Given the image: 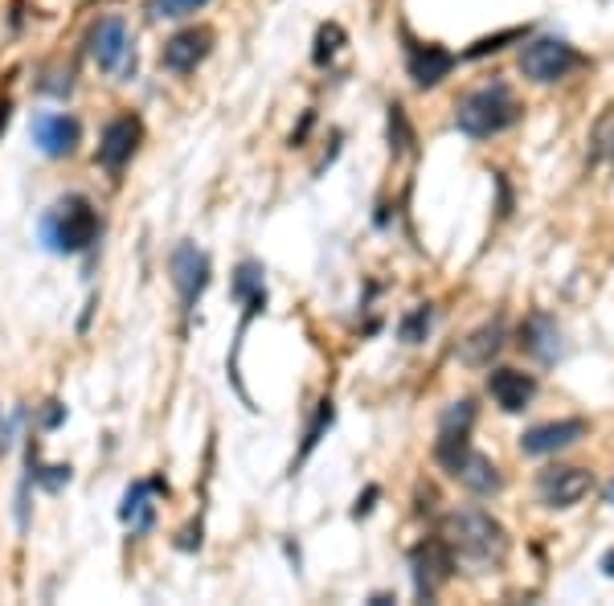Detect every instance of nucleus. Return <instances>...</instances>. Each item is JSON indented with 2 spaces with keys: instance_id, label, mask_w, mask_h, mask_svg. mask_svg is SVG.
<instances>
[{
  "instance_id": "16",
  "label": "nucleus",
  "mask_w": 614,
  "mask_h": 606,
  "mask_svg": "<svg viewBox=\"0 0 614 606\" xmlns=\"http://www.w3.org/2000/svg\"><path fill=\"white\" fill-rule=\"evenodd\" d=\"M152 496H168L164 475H156V480H136V484L123 492V500H119V521L131 525V533H136V537L156 525V504H152Z\"/></svg>"
},
{
  "instance_id": "35",
  "label": "nucleus",
  "mask_w": 614,
  "mask_h": 606,
  "mask_svg": "<svg viewBox=\"0 0 614 606\" xmlns=\"http://www.w3.org/2000/svg\"><path fill=\"white\" fill-rule=\"evenodd\" d=\"M598 570H602L606 578H614V545H610V549L602 553V561H598Z\"/></svg>"
},
{
  "instance_id": "36",
  "label": "nucleus",
  "mask_w": 614,
  "mask_h": 606,
  "mask_svg": "<svg viewBox=\"0 0 614 606\" xmlns=\"http://www.w3.org/2000/svg\"><path fill=\"white\" fill-rule=\"evenodd\" d=\"M369 602H373V606H389V602H398V598H393V594H385V590H377Z\"/></svg>"
},
{
  "instance_id": "34",
  "label": "nucleus",
  "mask_w": 614,
  "mask_h": 606,
  "mask_svg": "<svg viewBox=\"0 0 614 606\" xmlns=\"http://www.w3.org/2000/svg\"><path fill=\"white\" fill-rule=\"evenodd\" d=\"M9 119H13V99H0V136H5Z\"/></svg>"
},
{
  "instance_id": "12",
  "label": "nucleus",
  "mask_w": 614,
  "mask_h": 606,
  "mask_svg": "<svg viewBox=\"0 0 614 606\" xmlns=\"http://www.w3.org/2000/svg\"><path fill=\"white\" fill-rule=\"evenodd\" d=\"M209 54H213V29H205V25H189V29L172 33V37L164 41L160 66H164L168 74H193Z\"/></svg>"
},
{
  "instance_id": "28",
  "label": "nucleus",
  "mask_w": 614,
  "mask_h": 606,
  "mask_svg": "<svg viewBox=\"0 0 614 606\" xmlns=\"http://www.w3.org/2000/svg\"><path fill=\"white\" fill-rule=\"evenodd\" d=\"M37 91H41V95H54V99H66V95L74 91V70H70V66H66V70H62V66L50 70L46 78H37Z\"/></svg>"
},
{
  "instance_id": "3",
  "label": "nucleus",
  "mask_w": 614,
  "mask_h": 606,
  "mask_svg": "<svg viewBox=\"0 0 614 606\" xmlns=\"http://www.w3.org/2000/svg\"><path fill=\"white\" fill-rule=\"evenodd\" d=\"M524 119V103L512 95L508 82H488L455 103V127L471 140H492Z\"/></svg>"
},
{
  "instance_id": "30",
  "label": "nucleus",
  "mask_w": 614,
  "mask_h": 606,
  "mask_svg": "<svg viewBox=\"0 0 614 606\" xmlns=\"http://www.w3.org/2000/svg\"><path fill=\"white\" fill-rule=\"evenodd\" d=\"M377 500H381V488H377V484H369V488H365V496H357V504H353V521H361V516H369Z\"/></svg>"
},
{
  "instance_id": "22",
  "label": "nucleus",
  "mask_w": 614,
  "mask_h": 606,
  "mask_svg": "<svg viewBox=\"0 0 614 606\" xmlns=\"http://www.w3.org/2000/svg\"><path fill=\"white\" fill-rule=\"evenodd\" d=\"M344 41H348V33L336 25V21H328V25H320L316 29V41H312V62L324 70V66H332V58L344 50Z\"/></svg>"
},
{
  "instance_id": "1",
  "label": "nucleus",
  "mask_w": 614,
  "mask_h": 606,
  "mask_svg": "<svg viewBox=\"0 0 614 606\" xmlns=\"http://www.w3.org/2000/svg\"><path fill=\"white\" fill-rule=\"evenodd\" d=\"M438 537L451 545L455 561L475 566V570L504 566V557L512 549L508 529L496 521L492 512H484V508H451L443 516V533H438Z\"/></svg>"
},
{
  "instance_id": "15",
  "label": "nucleus",
  "mask_w": 614,
  "mask_h": 606,
  "mask_svg": "<svg viewBox=\"0 0 614 606\" xmlns=\"http://www.w3.org/2000/svg\"><path fill=\"white\" fill-rule=\"evenodd\" d=\"M488 394L504 414H520V410H529V402L537 398V377L524 373V369L500 365V369L488 373Z\"/></svg>"
},
{
  "instance_id": "33",
  "label": "nucleus",
  "mask_w": 614,
  "mask_h": 606,
  "mask_svg": "<svg viewBox=\"0 0 614 606\" xmlns=\"http://www.w3.org/2000/svg\"><path fill=\"white\" fill-rule=\"evenodd\" d=\"M312 123H316V115H312V111H307V115H303V123H299V132H291V148H303L307 132H312Z\"/></svg>"
},
{
  "instance_id": "11",
  "label": "nucleus",
  "mask_w": 614,
  "mask_h": 606,
  "mask_svg": "<svg viewBox=\"0 0 614 606\" xmlns=\"http://www.w3.org/2000/svg\"><path fill=\"white\" fill-rule=\"evenodd\" d=\"M594 484V475L574 463H553L537 475V496L545 508H574Z\"/></svg>"
},
{
  "instance_id": "19",
  "label": "nucleus",
  "mask_w": 614,
  "mask_h": 606,
  "mask_svg": "<svg viewBox=\"0 0 614 606\" xmlns=\"http://www.w3.org/2000/svg\"><path fill=\"white\" fill-rule=\"evenodd\" d=\"M70 463H41V455H37V443H29V475L25 480L33 484V488H41V492H58V488H66L70 484Z\"/></svg>"
},
{
  "instance_id": "21",
  "label": "nucleus",
  "mask_w": 614,
  "mask_h": 606,
  "mask_svg": "<svg viewBox=\"0 0 614 606\" xmlns=\"http://www.w3.org/2000/svg\"><path fill=\"white\" fill-rule=\"evenodd\" d=\"M262 291H267V267H262L258 258H242V263L234 267V275H230V295L238 303H246V299L262 295Z\"/></svg>"
},
{
  "instance_id": "2",
  "label": "nucleus",
  "mask_w": 614,
  "mask_h": 606,
  "mask_svg": "<svg viewBox=\"0 0 614 606\" xmlns=\"http://www.w3.org/2000/svg\"><path fill=\"white\" fill-rule=\"evenodd\" d=\"M99 234H103L99 209L82 193H66L41 213V246L50 254H86L95 250Z\"/></svg>"
},
{
  "instance_id": "4",
  "label": "nucleus",
  "mask_w": 614,
  "mask_h": 606,
  "mask_svg": "<svg viewBox=\"0 0 614 606\" xmlns=\"http://www.w3.org/2000/svg\"><path fill=\"white\" fill-rule=\"evenodd\" d=\"M86 54L103 74H119L123 82L136 78V37L123 17H99L86 33Z\"/></svg>"
},
{
  "instance_id": "18",
  "label": "nucleus",
  "mask_w": 614,
  "mask_h": 606,
  "mask_svg": "<svg viewBox=\"0 0 614 606\" xmlns=\"http://www.w3.org/2000/svg\"><path fill=\"white\" fill-rule=\"evenodd\" d=\"M504 340H508L504 320H492V324H484V328H475V332H471V336L459 344V361H463V365H471V369H488V365H492V357H500Z\"/></svg>"
},
{
  "instance_id": "9",
  "label": "nucleus",
  "mask_w": 614,
  "mask_h": 606,
  "mask_svg": "<svg viewBox=\"0 0 614 606\" xmlns=\"http://www.w3.org/2000/svg\"><path fill=\"white\" fill-rule=\"evenodd\" d=\"M29 136H33L41 156L66 160L82 144V123L74 115H66V111H37L33 123H29Z\"/></svg>"
},
{
  "instance_id": "23",
  "label": "nucleus",
  "mask_w": 614,
  "mask_h": 606,
  "mask_svg": "<svg viewBox=\"0 0 614 606\" xmlns=\"http://www.w3.org/2000/svg\"><path fill=\"white\" fill-rule=\"evenodd\" d=\"M524 37H529V25H516V29L492 33V37H479V41H471V50L463 58L467 62H479V58H488V54H500L504 46H512V41H524Z\"/></svg>"
},
{
  "instance_id": "20",
  "label": "nucleus",
  "mask_w": 614,
  "mask_h": 606,
  "mask_svg": "<svg viewBox=\"0 0 614 606\" xmlns=\"http://www.w3.org/2000/svg\"><path fill=\"white\" fill-rule=\"evenodd\" d=\"M332 422H336V402H332V398H324V402L316 406V418L307 422V430H303V447H299V455H295L291 471H299V467L307 463V455H312V451L324 443V435L332 430Z\"/></svg>"
},
{
  "instance_id": "17",
  "label": "nucleus",
  "mask_w": 614,
  "mask_h": 606,
  "mask_svg": "<svg viewBox=\"0 0 614 606\" xmlns=\"http://www.w3.org/2000/svg\"><path fill=\"white\" fill-rule=\"evenodd\" d=\"M451 480H459L467 492H475V496H496V492H504V475H500V467L488 459V455H479L475 447L463 455V463L455 467V475Z\"/></svg>"
},
{
  "instance_id": "24",
  "label": "nucleus",
  "mask_w": 614,
  "mask_h": 606,
  "mask_svg": "<svg viewBox=\"0 0 614 606\" xmlns=\"http://www.w3.org/2000/svg\"><path fill=\"white\" fill-rule=\"evenodd\" d=\"M205 5H213V0H148V17L152 21H185L193 13H201Z\"/></svg>"
},
{
  "instance_id": "7",
  "label": "nucleus",
  "mask_w": 614,
  "mask_h": 606,
  "mask_svg": "<svg viewBox=\"0 0 614 606\" xmlns=\"http://www.w3.org/2000/svg\"><path fill=\"white\" fill-rule=\"evenodd\" d=\"M455 553L443 537H426L410 549V578H414V594L422 602H430L438 590H443L451 578H455Z\"/></svg>"
},
{
  "instance_id": "27",
  "label": "nucleus",
  "mask_w": 614,
  "mask_h": 606,
  "mask_svg": "<svg viewBox=\"0 0 614 606\" xmlns=\"http://www.w3.org/2000/svg\"><path fill=\"white\" fill-rule=\"evenodd\" d=\"M475 426V402L463 398V402H451L438 418V430H471Z\"/></svg>"
},
{
  "instance_id": "37",
  "label": "nucleus",
  "mask_w": 614,
  "mask_h": 606,
  "mask_svg": "<svg viewBox=\"0 0 614 606\" xmlns=\"http://www.w3.org/2000/svg\"><path fill=\"white\" fill-rule=\"evenodd\" d=\"M606 504H614V484H610V488H606Z\"/></svg>"
},
{
  "instance_id": "14",
  "label": "nucleus",
  "mask_w": 614,
  "mask_h": 606,
  "mask_svg": "<svg viewBox=\"0 0 614 606\" xmlns=\"http://www.w3.org/2000/svg\"><path fill=\"white\" fill-rule=\"evenodd\" d=\"M516 344L524 353H529L533 361H541V365H553L561 353H565V344H561V328H557V320L549 316V312H529L520 320V328H516Z\"/></svg>"
},
{
  "instance_id": "26",
  "label": "nucleus",
  "mask_w": 614,
  "mask_h": 606,
  "mask_svg": "<svg viewBox=\"0 0 614 606\" xmlns=\"http://www.w3.org/2000/svg\"><path fill=\"white\" fill-rule=\"evenodd\" d=\"M430 324H434V308H430V303H418L414 312L402 316V324H398V340H402V344H422L426 332H430Z\"/></svg>"
},
{
  "instance_id": "31",
  "label": "nucleus",
  "mask_w": 614,
  "mask_h": 606,
  "mask_svg": "<svg viewBox=\"0 0 614 606\" xmlns=\"http://www.w3.org/2000/svg\"><path fill=\"white\" fill-rule=\"evenodd\" d=\"M66 418V406L62 402H46V410H41V430H58Z\"/></svg>"
},
{
  "instance_id": "5",
  "label": "nucleus",
  "mask_w": 614,
  "mask_h": 606,
  "mask_svg": "<svg viewBox=\"0 0 614 606\" xmlns=\"http://www.w3.org/2000/svg\"><path fill=\"white\" fill-rule=\"evenodd\" d=\"M582 66H586V54L569 46L565 37H533L520 50V74L537 86H553Z\"/></svg>"
},
{
  "instance_id": "6",
  "label": "nucleus",
  "mask_w": 614,
  "mask_h": 606,
  "mask_svg": "<svg viewBox=\"0 0 614 606\" xmlns=\"http://www.w3.org/2000/svg\"><path fill=\"white\" fill-rule=\"evenodd\" d=\"M168 279L181 295V312L193 316L201 295L209 291V279H213V267H209V254L197 246V242H177V250L168 254Z\"/></svg>"
},
{
  "instance_id": "10",
  "label": "nucleus",
  "mask_w": 614,
  "mask_h": 606,
  "mask_svg": "<svg viewBox=\"0 0 614 606\" xmlns=\"http://www.w3.org/2000/svg\"><path fill=\"white\" fill-rule=\"evenodd\" d=\"M402 41H406V70H410V82L418 91H430V86H438L459 66V58L447 46H438V41H414L406 25H402Z\"/></svg>"
},
{
  "instance_id": "13",
  "label": "nucleus",
  "mask_w": 614,
  "mask_h": 606,
  "mask_svg": "<svg viewBox=\"0 0 614 606\" xmlns=\"http://www.w3.org/2000/svg\"><path fill=\"white\" fill-rule=\"evenodd\" d=\"M590 435V422L586 418H557V422H541V426H529L520 435V451L524 455H553V451H565Z\"/></svg>"
},
{
  "instance_id": "32",
  "label": "nucleus",
  "mask_w": 614,
  "mask_h": 606,
  "mask_svg": "<svg viewBox=\"0 0 614 606\" xmlns=\"http://www.w3.org/2000/svg\"><path fill=\"white\" fill-rule=\"evenodd\" d=\"M177 549H185V553H193V549H201V525H189L181 537H177Z\"/></svg>"
},
{
  "instance_id": "29",
  "label": "nucleus",
  "mask_w": 614,
  "mask_h": 606,
  "mask_svg": "<svg viewBox=\"0 0 614 606\" xmlns=\"http://www.w3.org/2000/svg\"><path fill=\"white\" fill-rule=\"evenodd\" d=\"M594 152L602 160H614V115H602L594 127Z\"/></svg>"
},
{
  "instance_id": "8",
  "label": "nucleus",
  "mask_w": 614,
  "mask_h": 606,
  "mask_svg": "<svg viewBox=\"0 0 614 606\" xmlns=\"http://www.w3.org/2000/svg\"><path fill=\"white\" fill-rule=\"evenodd\" d=\"M140 144H144V119H140V115H131V111H123V115H115V119L103 127L95 164L107 168L111 177H123V168H127L131 160H136Z\"/></svg>"
},
{
  "instance_id": "25",
  "label": "nucleus",
  "mask_w": 614,
  "mask_h": 606,
  "mask_svg": "<svg viewBox=\"0 0 614 606\" xmlns=\"http://www.w3.org/2000/svg\"><path fill=\"white\" fill-rule=\"evenodd\" d=\"M414 148V127H410V115L402 103H389V152L402 156Z\"/></svg>"
}]
</instances>
